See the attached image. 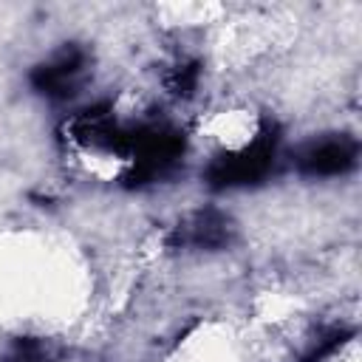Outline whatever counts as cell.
<instances>
[{
	"mask_svg": "<svg viewBox=\"0 0 362 362\" xmlns=\"http://www.w3.org/2000/svg\"><path fill=\"white\" fill-rule=\"evenodd\" d=\"M300 170L311 173V175H337L345 173L348 167H354L356 161V141L348 136H334V139H322L308 144L300 153Z\"/></svg>",
	"mask_w": 362,
	"mask_h": 362,
	"instance_id": "1",
	"label": "cell"
},
{
	"mask_svg": "<svg viewBox=\"0 0 362 362\" xmlns=\"http://www.w3.org/2000/svg\"><path fill=\"white\" fill-rule=\"evenodd\" d=\"M82 71V54L79 51H62L54 62L42 65L34 74V85L45 93H71V88L76 85V76Z\"/></svg>",
	"mask_w": 362,
	"mask_h": 362,
	"instance_id": "2",
	"label": "cell"
}]
</instances>
